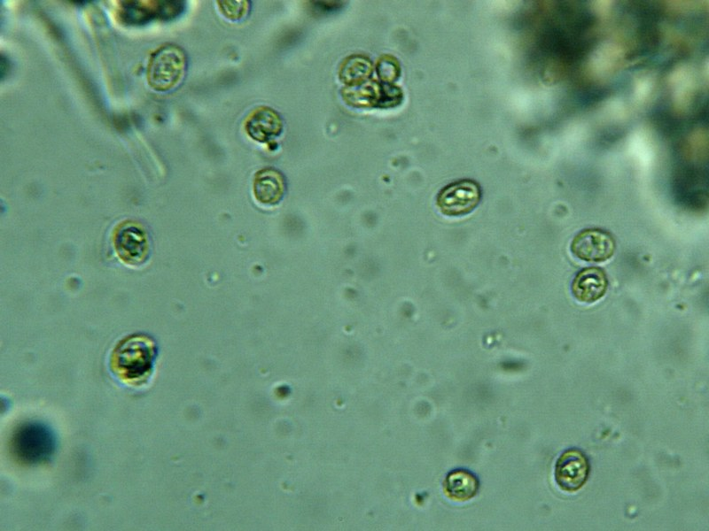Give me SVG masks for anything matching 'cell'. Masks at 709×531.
I'll list each match as a JSON object with an SVG mask.
<instances>
[{
	"mask_svg": "<svg viewBox=\"0 0 709 531\" xmlns=\"http://www.w3.org/2000/svg\"><path fill=\"white\" fill-rule=\"evenodd\" d=\"M157 355L155 342L144 335H133L121 340L112 350L111 372L122 382L138 386L151 376Z\"/></svg>",
	"mask_w": 709,
	"mask_h": 531,
	"instance_id": "obj_1",
	"label": "cell"
},
{
	"mask_svg": "<svg viewBox=\"0 0 709 531\" xmlns=\"http://www.w3.org/2000/svg\"><path fill=\"white\" fill-rule=\"evenodd\" d=\"M10 445L19 462L32 466L45 463L53 457L57 440L53 431L45 424L28 421L16 427Z\"/></svg>",
	"mask_w": 709,
	"mask_h": 531,
	"instance_id": "obj_2",
	"label": "cell"
},
{
	"mask_svg": "<svg viewBox=\"0 0 709 531\" xmlns=\"http://www.w3.org/2000/svg\"><path fill=\"white\" fill-rule=\"evenodd\" d=\"M188 59L178 45L168 43L154 51L147 66L148 84L157 91L176 88L185 76Z\"/></svg>",
	"mask_w": 709,
	"mask_h": 531,
	"instance_id": "obj_3",
	"label": "cell"
},
{
	"mask_svg": "<svg viewBox=\"0 0 709 531\" xmlns=\"http://www.w3.org/2000/svg\"><path fill=\"white\" fill-rule=\"evenodd\" d=\"M184 10V1H121L117 19L127 26H143L153 20H173Z\"/></svg>",
	"mask_w": 709,
	"mask_h": 531,
	"instance_id": "obj_4",
	"label": "cell"
},
{
	"mask_svg": "<svg viewBox=\"0 0 709 531\" xmlns=\"http://www.w3.org/2000/svg\"><path fill=\"white\" fill-rule=\"evenodd\" d=\"M113 250L121 261L129 266H140L149 258L150 238L139 224L127 221L114 229L112 236Z\"/></svg>",
	"mask_w": 709,
	"mask_h": 531,
	"instance_id": "obj_5",
	"label": "cell"
},
{
	"mask_svg": "<svg viewBox=\"0 0 709 531\" xmlns=\"http://www.w3.org/2000/svg\"><path fill=\"white\" fill-rule=\"evenodd\" d=\"M479 185L471 180H461L443 188L437 195V205L448 216H462L471 212L479 203Z\"/></svg>",
	"mask_w": 709,
	"mask_h": 531,
	"instance_id": "obj_6",
	"label": "cell"
},
{
	"mask_svg": "<svg viewBox=\"0 0 709 531\" xmlns=\"http://www.w3.org/2000/svg\"><path fill=\"white\" fill-rule=\"evenodd\" d=\"M615 250V241L606 231L586 229L573 239L571 251L578 258L588 262L609 259Z\"/></svg>",
	"mask_w": 709,
	"mask_h": 531,
	"instance_id": "obj_7",
	"label": "cell"
},
{
	"mask_svg": "<svg viewBox=\"0 0 709 531\" xmlns=\"http://www.w3.org/2000/svg\"><path fill=\"white\" fill-rule=\"evenodd\" d=\"M589 464L586 456L579 450L570 449L558 458L555 466V480L565 491L574 492L587 481Z\"/></svg>",
	"mask_w": 709,
	"mask_h": 531,
	"instance_id": "obj_8",
	"label": "cell"
},
{
	"mask_svg": "<svg viewBox=\"0 0 709 531\" xmlns=\"http://www.w3.org/2000/svg\"><path fill=\"white\" fill-rule=\"evenodd\" d=\"M244 128L251 139L269 143L282 134L284 121L280 114L273 108L259 106L248 114L244 123Z\"/></svg>",
	"mask_w": 709,
	"mask_h": 531,
	"instance_id": "obj_9",
	"label": "cell"
},
{
	"mask_svg": "<svg viewBox=\"0 0 709 531\" xmlns=\"http://www.w3.org/2000/svg\"><path fill=\"white\" fill-rule=\"evenodd\" d=\"M608 281L604 271L597 267L580 271L572 283V292L580 302L594 303L605 293Z\"/></svg>",
	"mask_w": 709,
	"mask_h": 531,
	"instance_id": "obj_10",
	"label": "cell"
},
{
	"mask_svg": "<svg viewBox=\"0 0 709 531\" xmlns=\"http://www.w3.org/2000/svg\"><path fill=\"white\" fill-rule=\"evenodd\" d=\"M285 187L284 176L279 170L273 167L259 170L253 178L254 197L264 204L279 203L284 195Z\"/></svg>",
	"mask_w": 709,
	"mask_h": 531,
	"instance_id": "obj_11",
	"label": "cell"
},
{
	"mask_svg": "<svg viewBox=\"0 0 709 531\" xmlns=\"http://www.w3.org/2000/svg\"><path fill=\"white\" fill-rule=\"evenodd\" d=\"M383 83L367 81L356 86H347L342 88L343 100L350 106L357 108H380Z\"/></svg>",
	"mask_w": 709,
	"mask_h": 531,
	"instance_id": "obj_12",
	"label": "cell"
},
{
	"mask_svg": "<svg viewBox=\"0 0 709 531\" xmlns=\"http://www.w3.org/2000/svg\"><path fill=\"white\" fill-rule=\"evenodd\" d=\"M372 71L370 58L354 54L346 58L340 64L339 79L347 86H356L369 81Z\"/></svg>",
	"mask_w": 709,
	"mask_h": 531,
	"instance_id": "obj_13",
	"label": "cell"
},
{
	"mask_svg": "<svg viewBox=\"0 0 709 531\" xmlns=\"http://www.w3.org/2000/svg\"><path fill=\"white\" fill-rule=\"evenodd\" d=\"M478 489L479 482L475 476L464 470L450 473L444 481L446 495L454 500H468L475 496Z\"/></svg>",
	"mask_w": 709,
	"mask_h": 531,
	"instance_id": "obj_14",
	"label": "cell"
},
{
	"mask_svg": "<svg viewBox=\"0 0 709 531\" xmlns=\"http://www.w3.org/2000/svg\"><path fill=\"white\" fill-rule=\"evenodd\" d=\"M376 71L384 83H393L401 75L400 63L391 55L381 56L376 64Z\"/></svg>",
	"mask_w": 709,
	"mask_h": 531,
	"instance_id": "obj_15",
	"label": "cell"
},
{
	"mask_svg": "<svg viewBox=\"0 0 709 531\" xmlns=\"http://www.w3.org/2000/svg\"><path fill=\"white\" fill-rule=\"evenodd\" d=\"M221 12L229 19H244L250 8L248 1H217Z\"/></svg>",
	"mask_w": 709,
	"mask_h": 531,
	"instance_id": "obj_16",
	"label": "cell"
},
{
	"mask_svg": "<svg viewBox=\"0 0 709 531\" xmlns=\"http://www.w3.org/2000/svg\"><path fill=\"white\" fill-rule=\"evenodd\" d=\"M308 3H310L311 10L318 14L336 12L343 7L344 4L341 1H311Z\"/></svg>",
	"mask_w": 709,
	"mask_h": 531,
	"instance_id": "obj_17",
	"label": "cell"
}]
</instances>
